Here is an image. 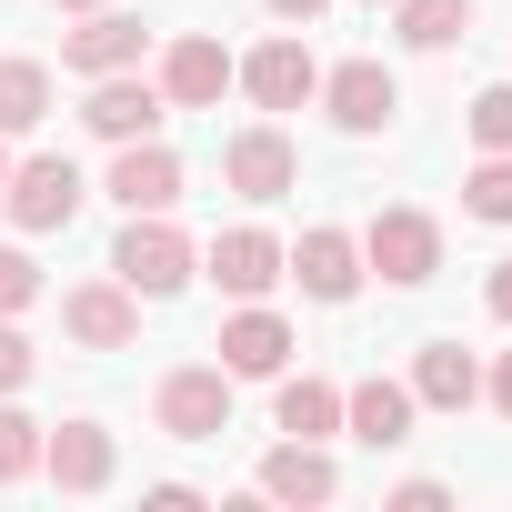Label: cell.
Instances as JSON below:
<instances>
[{
  "mask_svg": "<svg viewBox=\"0 0 512 512\" xmlns=\"http://www.w3.org/2000/svg\"><path fill=\"white\" fill-rule=\"evenodd\" d=\"M151 422H161L171 442H221V432H231V372H221V362H181V372H161Z\"/></svg>",
  "mask_w": 512,
  "mask_h": 512,
  "instance_id": "cell-1",
  "label": "cell"
},
{
  "mask_svg": "<svg viewBox=\"0 0 512 512\" xmlns=\"http://www.w3.org/2000/svg\"><path fill=\"white\" fill-rule=\"evenodd\" d=\"M191 262H201V251L161 221V211H131V231H121V251H111V272L141 292V302H161V292H181L191 282Z\"/></svg>",
  "mask_w": 512,
  "mask_h": 512,
  "instance_id": "cell-2",
  "label": "cell"
},
{
  "mask_svg": "<svg viewBox=\"0 0 512 512\" xmlns=\"http://www.w3.org/2000/svg\"><path fill=\"white\" fill-rule=\"evenodd\" d=\"M362 262H372L392 292H422V282L442 272V231H432V211H372Z\"/></svg>",
  "mask_w": 512,
  "mask_h": 512,
  "instance_id": "cell-3",
  "label": "cell"
},
{
  "mask_svg": "<svg viewBox=\"0 0 512 512\" xmlns=\"http://www.w3.org/2000/svg\"><path fill=\"white\" fill-rule=\"evenodd\" d=\"M0 201H11L21 231H71V211H81V171H71L61 151H41V161H21L11 181H0Z\"/></svg>",
  "mask_w": 512,
  "mask_h": 512,
  "instance_id": "cell-4",
  "label": "cell"
},
{
  "mask_svg": "<svg viewBox=\"0 0 512 512\" xmlns=\"http://www.w3.org/2000/svg\"><path fill=\"white\" fill-rule=\"evenodd\" d=\"M161 111H171V101H161V81H141V71H101V81H91V101H81V121H91L111 151H121V141H151V131H161Z\"/></svg>",
  "mask_w": 512,
  "mask_h": 512,
  "instance_id": "cell-5",
  "label": "cell"
},
{
  "mask_svg": "<svg viewBox=\"0 0 512 512\" xmlns=\"http://www.w3.org/2000/svg\"><path fill=\"white\" fill-rule=\"evenodd\" d=\"M221 181L241 191V201H282L292 181H302V151L262 121V131H231V151H221Z\"/></svg>",
  "mask_w": 512,
  "mask_h": 512,
  "instance_id": "cell-6",
  "label": "cell"
},
{
  "mask_svg": "<svg viewBox=\"0 0 512 512\" xmlns=\"http://www.w3.org/2000/svg\"><path fill=\"white\" fill-rule=\"evenodd\" d=\"M201 272H211L231 302H262V292L282 282V241H272V231H251V221H241V231H211Z\"/></svg>",
  "mask_w": 512,
  "mask_h": 512,
  "instance_id": "cell-7",
  "label": "cell"
},
{
  "mask_svg": "<svg viewBox=\"0 0 512 512\" xmlns=\"http://www.w3.org/2000/svg\"><path fill=\"white\" fill-rule=\"evenodd\" d=\"M231 81H241L251 101H262V111H302V101L322 91V61H312L302 41H262L251 61H231Z\"/></svg>",
  "mask_w": 512,
  "mask_h": 512,
  "instance_id": "cell-8",
  "label": "cell"
},
{
  "mask_svg": "<svg viewBox=\"0 0 512 512\" xmlns=\"http://www.w3.org/2000/svg\"><path fill=\"white\" fill-rule=\"evenodd\" d=\"M221 91H231V51H221L211 31H181L171 61H161V101H171V111H211Z\"/></svg>",
  "mask_w": 512,
  "mask_h": 512,
  "instance_id": "cell-9",
  "label": "cell"
},
{
  "mask_svg": "<svg viewBox=\"0 0 512 512\" xmlns=\"http://www.w3.org/2000/svg\"><path fill=\"white\" fill-rule=\"evenodd\" d=\"M61 332L91 342V352H121V342L141 332V292H131V282H81V292L61 302Z\"/></svg>",
  "mask_w": 512,
  "mask_h": 512,
  "instance_id": "cell-10",
  "label": "cell"
},
{
  "mask_svg": "<svg viewBox=\"0 0 512 512\" xmlns=\"http://www.w3.org/2000/svg\"><path fill=\"white\" fill-rule=\"evenodd\" d=\"M282 272H292L312 302H352V292H362V241H352V231H302V251H282Z\"/></svg>",
  "mask_w": 512,
  "mask_h": 512,
  "instance_id": "cell-11",
  "label": "cell"
},
{
  "mask_svg": "<svg viewBox=\"0 0 512 512\" xmlns=\"http://www.w3.org/2000/svg\"><path fill=\"white\" fill-rule=\"evenodd\" d=\"M282 362H292L282 312H262V302H251V312H231V322H221V372H231V382H272Z\"/></svg>",
  "mask_w": 512,
  "mask_h": 512,
  "instance_id": "cell-12",
  "label": "cell"
},
{
  "mask_svg": "<svg viewBox=\"0 0 512 512\" xmlns=\"http://www.w3.org/2000/svg\"><path fill=\"white\" fill-rule=\"evenodd\" d=\"M141 41H151V31H141L131 11H91V21L61 41V61H71L81 81H101V71H141Z\"/></svg>",
  "mask_w": 512,
  "mask_h": 512,
  "instance_id": "cell-13",
  "label": "cell"
},
{
  "mask_svg": "<svg viewBox=\"0 0 512 512\" xmlns=\"http://www.w3.org/2000/svg\"><path fill=\"white\" fill-rule=\"evenodd\" d=\"M322 101H332V121H342V131H382V121L402 111V81H392L382 61H342V71L322 81Z\"/></svg>",
  "mask_w": 512,
  "mask_h": 512,
  "instance_id": "cell-14",
  "label": "cell"
},
{
  "mask_svg": "<svg viewBox=\"0 0 512 512\" xmlns=\"http://www.w3.org/2000/svg\"><path fill=\"white\" fill-rule=\"evenodd\" d=\"M412 402H422V412H472V402H482V362H472L462 342H422V352H412Z\"/></svg>",
  "mask_w": 512,
  "mask_h": 512,
  "instance_id": "cell-15",
  "label": "cell"
},
{
  "mask_svg": "<svg viewBox=\"0 0 512 512\" xmlns=\"http://www.w3.org/2000/svg\"><path fill=\"white\" fill-rule=\"evenodd\" d=\"M111 462H121V452H111V432H101V422H61V432H41V472H51L61 492H101V482H111Z\"/></svg>",
  "mask_w": 512,
  "mask_h": 512,
  "instance_id": "cell-16",
  "label": "cell"
},
{
  "mask_svg": "<svg viewBox=\"0 0 512 512\" xmlns=\"http://www.w3.org/2000/svg\"><path fill=\"white\" fill-rule=\"evenodd\" d=\"M111 201H121V211H171V201H181V161H171L161 141H121V161H111Z\"/></svg>",
  "mask_w": 512,
  "mask_h": 512,
  "instance_id": "cell-17",
  "label": "cell"
},
{
  "mask_svg": "<svg viewBox=\"0 0 512 512\" xmlns=\"http://www.w3.org/2000/svg\"><path fill=\"white\" fill-rule=\"evenodd\" d=\"M412 382H362V392H342V422H352V442H372V452H392V442H412Z\"/></svg>",
  "mask_w": 512,
  "mask_h": 512,
  "instance_id": "cell-18",
  "label": "cell"
},
{
  "mask_svg": "<svg viewBox=\"0 0 512 512\" xmlns=\"http://www.w3.org/2000/svg\"><path fill=\"white\" fill-rule=\"evenodd\" d=\"M332 462H322V442H282V452H262V492L272 502H332Z\"/></svg>",
  "mask_w": 512,
  "mask_h": 512,
  "instance_id": "cell-19",
  "label": "cell"
},
{
  "mask_svg": "<svg viewBox=\"0 0 512 512\" xmlns=\"http://www.w3.org/2000/svg\"><path fill=\"white\" fill-rule=\"evenodd\" d=\"M272 412H282V432H292V442L342 432V392H332V382H312V372H302V382H282V402H272Z\"/></svg>",
  "mask_w": 512,
  "mask_h": 512,
  "instance_id": "cell-20",
  "label": "cell"
},
{
  "mask_svg": "<svg viewBox=\"0 0 512 512\" xmlns=\"http://www.w3.org/2000/svg\"><path fill=\"white\" fill-rule=\"evenodd\" d=\"M41 111H51V71H41V61H0V141L31 131Z\"/></svg>",
  "mask_w": 512,
  "mask_h": 512,
  "instance_id": "cell-21",
  "label": "cell"
},
{
  "mask_svg": "<svg viewBox=\"0 0 512 512\" xmlns=\"http://www.w3.org/2000/svg\"><path fill=\"white\" fill-rule=\"evenodd\" d=\"M462 21H472V0H402V11H392V31H402L412 51H452Z\"/></svg>",
  "mask_w": 512,
  "mask_h": 512,
  "instance_id": "cell-22",
  "label": "cell"
},
{
  "mask_svg": "<svg viewBox=\"0 0 512 512\" xmlns=\"http://www.w3.org/2000/svg\"><path fill=\"white\" fill-rule=\"evenodd\" d=\"M462 211L472 221H512V151H482V171L462 181Z\"/></svg>",
  "mask_w": 512,
  "mask_h": 512,
  "instance_id": "cell-23",
  "label": "cell"
},
{
  "mask_svg": "<svg viewBox=\"0 0 512 512\" xmlns=\"http://www.w3.org/2000/svg\"><path fill=\"white\" fill-rule=\"evenodd\" d=\"M31 472H41V422L0 402V482H31Z\"/></svg>",
  "mask_w": 512,
  "mask_h": 512,
  "instance_id": "cell-24",
  "label": "cell"
},
{
  "mask_svg": "<svg viewBox=\"0 0 512 512\" xmlns=\"http://www.w3.org/2000/svg\"><path fill=\"white\" fill-rule=\"evenodd\" d=\"M41 302V272H31V251H0V322L11 312H31Z\"/></svg>",
  "mask_w": 512,
  "mask_h": 512,
  "instance_id": "cell-25",
  "label": "cell"
},
{
  "mask_svg": "<svg viewBox=\"0 0 512 512\" xmlns=\"http://www.w3.org/2000/svg\"><path fill=\"white\" fill-rule=\"evenodd\" d=\"M472 141H482V151H512V81L472 101Z\"/></svg>",
  "mask_w": 512,
  "mask_h": 512,
  "instance_id": "cell-26",
  "label": "cell"
},
{
  "mask_svg": "<svg viewBox=\"0 0 512 512\" xmlns=\"http://www.w3.org/2000/svg\"><path fill=\"white\" fill-rule=\"evenodd\" d=\"M21 382H31V342L0 322V392H21Z\"/></svg>",
  "mask_w": 512,
  "mask_h": 512,
  "instance_id": "cell-27",
  "label": "cell"
},
{
  "mask_svg": "<svg viewBox=\"0 0 512 512\" xmlns=\"http://www.w3.org/2000/svg\"><path fill=\"white\" fill-rule=\"evenodd\" d=\"M482 392H492V412H512V352L492 362V382H482Z\"/></svg>",
  "mask_w": 512,
  "mask_h": 512,
  "instance_id": "cell-28",
  "label": "cell"
},
{
  "mask_svg": "<svg viewBox=\"0 0 512 512\" xmlns=\"http://www.w3.org/2000/svg\"><path fill=\"white\" fill-rule=\"evenodd\" d=\"M312 11H322V0H272V21H292V31H302Z\"/></svg>",
  "mask_w": 512,
  "mask_h": 512,
  "instance_id": "cell-29",
  "label": "cell"
},
{
  "mask_svg": "<svg viewBox=\"0 0 512 512\" xmlns=\"http://www.w3.org/2000/svg\"><path fill=\"white\" fill-rule=\"evenodd\" d=\"M492 312H502V322H512V262H502V272H492Z\"/></svg>",
  "mask_w": 512,
  "mask_h": 512,
  "instance_id": "cell-30",
  "label": "cell"
},
{
  "mask_svg": "<svg viewBox=\"0 0 512 512\" xmlns=\"http://www.w3.org/2000/svg\"><path fill=\"white\" fill-rule=\"evenodd\" d=\"M61 11H101V0H61Z\"/></svg>",
  "mask_w": 512,
  "mask_h": 512,
  "instance_id": "cell-31",
  "label": "cell"
},
{
  "mask_svg": "<svg viewBox=\"0 0 512 512\" xmlns=\"http://www.w3.org/2000/svg\"><path fill=\"white\" fill-rule=\"evenodd\" d=\"M0 181H11V151H0Z\"/></svg>",
  "mask_w": 512,
  "mask_h": 512,
  "instance_id": "cell-32",
  "label": "cell"
}]
</instances>
